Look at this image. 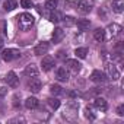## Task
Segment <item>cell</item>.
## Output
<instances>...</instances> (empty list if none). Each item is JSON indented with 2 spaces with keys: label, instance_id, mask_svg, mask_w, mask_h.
Instances as JSON below:
<instances>
[{
  "label": "cell",
  "instance_id": "4dcf8cb0",
  "mask_svg": "<svg viewBox=\"0 0 124 124\" xmlns=\"http://www.w3.org/2000/svg\"><path fill=\"white\" fill-rule=\"evenodd\" d=\"M117 114H118V115H121V117L124 115V105H123V104H121V105H118V108H117Z\"/></svg>",
  "mask_w": 124,
  "mask_h": 124
},
{
  "label": "cell",
  "instance_id": "7402d4cb",
  "mask_svg": "<svg viewBox=\"0 0 124 124\" xmlns=\"http://www.w3.org/2000/svg\"><path fill=\"white\" fill-rule=\"evenodd\" d=\"M5 10H13V9H16L18 8V2H16V0H6V2H5Z\"/></svg>",
  "mask_w": 124,
  "mask_h": 124
},
{
  "label": "cell",
  "instance_id": "277c9868",
  "mask_svg": "<svg viewBox=\"0 0 124 124\" xmlns=\"http://www.w3.org/2000/svg\"><path fill=\"white\" fill-rule=\"evenodd\" d=\"M28 89H29L31 92H34V93L39 92V89H41V80H39L37 76L29 78V80H28Z\"/></svg>",
  "mask_w": 124,
  "mask_h": 124
},
{
  "label": "cell",
  "instance_id": "9a60e30c",
  "mask_svg": "<svg viewBox=\"0 0 124 124\" xmlns=\"http://www.w3.org/2000/svg\"><path fill=\"white\" fill-rule=\"evenodd\" d=\"M23 73H25V76L26 78H34V76H38V67L35 66V64H28L26 67H25V70H23Z\"/></svg>",
  "mask_w": 124,
  "mask_h": 124
},
{
  "label": "cell",
  "instance_id": "f546056e",
  "mask_svg": "<svg viewBox=\"0 0 124 124\" xmlns=\"http://www.w3.org/2000/svg\"><path fill=\"white\" fill-rule=\"evenodd\" d=\"M8 95V88H0V99Z\"/></svg>",
  "mask_w": 124,
  "mask_h": 124
},
{
  "label": "cell",
  "instance_id": "836d02e7",
  "mask_svg": "<svg viewBox=\"0 0 124 124\" xmlns=\"http://www.w3.org/2000/svg\"><path fill=\"white\" fill-rule=\"evenodd\" d=\"M3 45H5V42H3V38H2V37H0V50H2V48H3Z\"/></svg>",
  "mask_w": 124,
  "mask_h": 124
},
{
  "label": "cell",
  "instance_id": "e0dca14e",
  "mask_svg": "<svg viewBox=\"0 0 124 124\" xmlns=\"http://www.w3.org/2000/svg\"><path fill=\"white\" fill-rule=\"evenodd\" d=\"M38 105H39V102H38V99L34 98V96H29V98L25 101V107H26L28 109H37Z\"/></svg>",
  "mask_w": 124,
  "mask_h": 124
},
{
  "label": "cell",
  "instance_id": "ffe728a7",
  "mask_svg": "<svg viewBox=\"0 0 124 124\" xmlns=\"http://www.w3.org/2000/svg\"><path fill=\"white\" fill-rule=\"evenodd\" d=\"M61 19H63V15H61L58 10H51V13H50V21L53 22V23H58Z\"/></svg>",
  "mask_w": 124,
  "mask_h": 124
},
{
  "label": "cell",
  "instance_id": "ac0fdd59",
  "mask_svg": "<svg viewBox=\"0 0 124 124\" xmlns=\"http://www.w3.org/2000/svg\"><path fill=\"white\" fill-rule=\"evenodd\" d=\"M93 38H95L98 42H104L105 38H107V35H105V29H101V28L95 29V32H93Z\"/></svg>",
  "mask_w": 124,
  "mask_h": 124
},
{
  "label": "cell",
  "instance_id": "30bf717a",
  "mask_svg": "<svg viewBox=\"0 0 124 124\" xmlns=\"http://www.w3.org/2000/svg\"><path fill=\"white\" fill-rule=\"evenodd\" d=\"M48 50H50V44L45 42V41H42V42H39V44L34 48V54H35V55H42V54H47Z\"/></svg>",
  "mask_w": 124,
  "mask_h": 124
},
{
  "label": "cell",
  "instance_id": "d6986e66",
  "mask_svg": "<svg viewBox=\"0 0 124 124\" xmlns=\"http://www.w3.org/2000/svg\"><path fill=\"white\" fill-rule=\"evenodd\" d=\"M112 10L121 13L124 10V0H112Z\"/></svg>",
  "mask_w": 124,
  "mask_h": 124
},
{
  "label": "cell",
  "instance_id": "8fae6325",
  "mask_svg": "<svg viewBox=\"0 0 124 124\" xmlns=\"http://www.w3.org/2000/svg\"><path fill=\"white\" fill-rule=\"evenodd\" d=\"M55 78L60 82H67L69 80V72H67V69L66 67H58L57 72H55Z\"/></svg>",
  "mask_w": 124,
  "mask_h": 124
},
{
  "label": "cell",
  "instance_id": "83f0119b",
  "mask_svg": "<svg viewBox=\"0 0 124 124\" xmlns=\"http://www.w3.org/2000/svg\"><path fill=\"white\" fill-rule=\"evenodd\" d=\"M21 6H22L23 9H31V8L34 6V3L31 2V0H21Z\"/></svg>",
  "mask_w": 124,
  "mask_h": 124
},
{
  "label": "cell",
  "instance_id": "3957f363",
  "mask_svg": "<svg viewBox=\"0 0 124 124\" xmlns=\"http://www.w3.org/2000/svg\"><path fill=\"white\" fill-rule=\"evenodd\" d=\"M21 57V51L16 50V48H8L2 53V58L5 61H12V60H16Z\"/></svg>",
  "mask_w": 124,
  "mask_h": 124
},
{
  "label": "cell",
  "instance_id": "484cf974",
  "mask_svg": "<svg viewBox=\"0 0 124 124\" xmlns=\"http://www.w3.org/2000/svg\"><path fill=\"white\" fill-rule=\"evenodd\" d=\"M50 92L53 95H60V93H63V89H61V86H58V85H51Z\"/></svg>",
  "mask_w": 124,
  "mask_h": 124
},
{
  "label": "cell",
  "instance_id": "cb8c5ba5",
  "mask_svg": "<svg viewBox=\"0 0 124 124\" xmlns=\"http://www.w3.org/2000/svg\"><path fill=\"white\" fill-rule=\"evenodd\" d=\"M47 104L50 105L51 109H57V108L60 107V101H58L57 98H50V99H47Z\"/></svg>",
  "mask_w": 124,
  "mask_h": 124
},
{
  "label": "cell",
  "instance_id": "5b68a950",
  "mask_svg": "<svg viewBox=\"0 0 124 124\" xmlns=\"http://www.w3.org/2000/svg\"><path fill=\"white\" fill-rule=\"evenodd\" d=\"M91 80L95 83H105L107 82V75L101 70H93L91 75Z\"/></svg>",
  "mask_w": 124,
  "mask_h": 124
},
{
  "label": "cell",
  "instance_id": "2e32d148",
  "mask_svg": "<svg viewBox=\"0 0 124 124\" xmlns=\"http://www.w3.org/2000/svg\"><path fill=\"white\" fill-rule=\"evenodd\" d=\"M93 105H95V108H96L98 111H101V112H105V111L108 109V104H107V101L102 99V98H96L95 102H93Z\"/></svg>",
  "mask_w": 124,
  "mask_h": 124
},
{
  "label": "cell",
  "instance_id": "44dd1931",
  "mask_svg": "<svg viewBox=\"0 0 124 124\" xmlns=\"http://www.w3.org/2000/svg\"><path fill=\"white\" fill-rule=\"evenodd\" d=\"M76 25H78V28H79L80 31H86V29L91 26V21H89V19H79V21L76 22Z\"/></svg>",
  "mask_w": 124,
  "mask_h": 124
},
{
  "label": "cell",
  "instance_id": "603a6c76",
  "mask_svg": "<svg viewBox=\"0 0 124 124\" xmlns=\"http://www.w3.org/2000/svg\"><path fill=\"white\" fill-rule=\"evenodd\" d=\"M75 54H76V57H79V58H85V57L88 55V48H85V47H80V48H76V51H75Z\"/></svg>",
  "mask_w": 124,
  "mask_h": 124
},
{
  "label": "cell",
  "instance_id": "6da1fadb",
  "mask_svg": "<svg viewBox=\"0 0 124 124\" xmlns=\"http://www.w3.org/2000/svg\"><path fill=\"white\" fill-rule=\"evenodd\" d=\"M34 16L31 15V13H22V15H19V18H18V22H19V28L22 29V31H28L32 25H34Z\"/></svg>",
  "mask_w": 124,
  "mask_h": 124
},
{
  "label": "cell",
  "instance_id": "d4e9b609",
  "mask_svg": "<svg viewBox=\"0 0 124 124\" xmlns=\"http://www.w3.org/2000/svg\"><path fill=\"white\" fill-rule=\"evenodd\" d=\"M57 3H58V0H47V2H45V8L48 10H54L57 8Z\"/></svg>",
  "mask_w": 124,
  "mask_h": 124
},
{
  "label": "cell",
  "instance_id": "4fadbf2b",
  "mask_svg": "<svg viewBox=\"0 0 124 124\" xmlns=\"http://www.w3.org/2000/svg\"><path fill=\"white\" fill-rule=\"evenodd\" d=\"M51 38H53V42H54V44L61 42V41H63V38H64V31L61 29V28H55Z\"/></svg>",
  "mask_w": 124,
  "mask_h": 124
},
{
  "label": "cell",
  "instance_id": "5bb4252c",
  "mask_svg": "<svg viewBox=\"0 0 124 124\" xmlns=\"http://www.w3.org/2000/svg\"><path fill=\"white\" fill-rule=\"evenodd\" d=\"M107 31L109 32V35H111V37H118V35L121 34L123 28H121V25H118V23H111V25H108Z\"/></svg>",
  "mask_w": 124,
  "mask_h": 124
},
{
  "label": "cell",
  "instance_id": "ba28073f",
  "mask_svg": "<svg viewBox=\"0 0 124 124\" xmlns=\"http://www.w3.org/2000/svg\"><path fill=\"white\" fill-rule=\"evenodd\" d=\"M78 8H79V10L82 13H89L92 10V8H93V0H80Z\"/></svg>",
  "mask_w": 124,
  "mask_h": 124
},
{
  "label": "cell",
  "instance_id": "9c48e42d",
  "mask_svg": "<svg viewBox=\"0 0 124 124\" xmlns=\"http://www.w3.org/2000/svg\"><path fill=\"white\" fill-rule=\"evenodd\" d=\"M41 67H42L44 72H50L54 67V58L51 55H45L42 58V61H41Z\"/></svg>",
  "mask_w": 124,
  "mask_h": 124
},
{
  "label": "cell",
  "instance_id": "8992f818",
  "mask_svg": "<svg viewBox=\"0 0 124 124\" xmlns=\"http://www.w3.org/2000/svg\"><path fill=\"white\" fill-rule=\"evenodd\" d=\"M5 80H6L8 86H10V88H18V85H19V78L16 76L15 72H9V73L6 75Z\"/></svg>",
  "mask_w": 124,
  "mask_h": 124
},
{
  "label": "cell",
  "instance_id": "52a82bcc",
  "mask_svg": "<svg viewBox=\"0 0 124 124\" xmlns=\"http://www.w3.org/2000/svg\"><path fill=\"white\" fill-rule=\"evenodd\" d=\"M80 63L78 60H66V69H67V72H72V73H78V72H80Z\"/></svg>",
  "mask_w": 124,
  "mask_h": 124
},
{
  "label": "cell",
  "instance_id": "f1b7e54d",
  "mask_svg": "<svg viewBox=\"0 0 124 124\" xmlns=\"http://www.w3.org/2000/svg\"><path fill=\"white\" fill-rule=\"evenodd\" d=\"M64 19V23H66V26H73L76 22H75V19L72 18V16H66V18H63Z\"/></svg>",
  "mask_w": 124,
  "mask_h": 124
},
{
  "label": "cell",
  "instance_id": "4316f807",
  "mask_svg": "<svg viewBox=\"0 0 124 124\" xmlns=\"http://www.w3.org/2000/svg\"><path fill=\"white\" fill-rule=\"evenodd\" d=\"M85 117L88 118V120H95V114H93V111H92V108L91 107H86L85 108Z\"/></svg>",
  "mask_w": 124,
  "mask_h": 124
},
{
  "label": "cell",
  "instance_id": "7a4b0ae2",
  "mask_svg": "<svg viewBox=\"0 0 124 124\" xmlns=\"http://www.w3.org/2000/svg\"><path fill=\"white\" fill-rule=\"evenodd\" d=\"M78 108H79V105H78L76 102H70V104L67 105V108L64 109V112H63V118H66V120H69V121L75 120V118L78 117Z\"/></svg>",
  "mask_w": 124,
  "mask_h": 124
},
{
  "label": "cell",
  "instance_id": "7c38bea8",
  "mask_svg": "<svg viewBox=\"0 0 124 124\" xmlns=\"http://www.w3.org/2000/svg\"><path fill=\"white\" fill-rule=\"evenodd\" d=\"M107 72H108V76H109L112 80H118V79H120V72L117 70V67H115L112 63L107 64Z\"/></svg>",
  "mask_w": 124,
  "mask_h": 124
},
{
  "label": "cell",
  "instance_id": "1f68e13d",
  "mask_svg": "<svg viewBox=\"0 0 124 124\" xmlns=\"http://www.w3.org/2000/svg\"><path fill=\"white\" fill-rule=\"evenodd\" d=\"M13 108H16V109H18V108H21V102L18 101V96H15V98H13Z\"/></svg>",
  "mask_w": 124,
  "mask_h": 124
},
{
  "label": "cell",
  "instance_id": "d6a6232c",
  "mask_svg": "<svg viewBox=\"0 0 124 124\" xmlns=\"http://www.w3.org/2000/svg\"><path fill=\"white\" fill-rule=\"evenodd\" d=\"M57 54H58V58H61V60H64V58H66V55H64L66 51H58Z\"/></svg>",
  "mask_w": 124,
  "mask_h": 124
}]
</instances>
